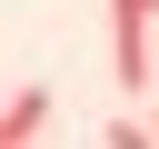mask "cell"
<instances>
[{
    "label": "cell",
    "mask_w": 159,
    "mask_h": 149,
    "mask_svg": "<svg viewBox=\"0 0 159 149\" xmlns=\"http://www.w3.org/2000/svg\"><path fill=\"white\" fill-rule=\"evenodd\" d=\"M109 79L129 99L149 89V10H129V0H109Z\"/></svg>",
    "instance_id": "obj_1"
},
{
    "label": "cell",
    "mask_w": 159,
    "mask_h": 149,
    "mask_svg": "<svg viewBox=\"0 0 159 149\" xmlns=\"http://www.w3.org/2000/svg\"><path fill=\"white\" fill-rule=\"evenodd\" d=\"M40 129H50V89H10L0 99V149H30Z\"/></svg>",
    "instance_id": "obj_2"
},
{
    "label": "cell",
    "mask_w": 159,
    "mask_h": 149,
    "mask_svg": "<svg viewBox=\"0 0 159 149\" xmlns=\"http://www.w3.org/2000/svg\"><path fill=\"white\" fill-rule=\"evenodd\" d=\"M149 139H159V89H149Z\"/></svg>",
    "instance_id": "obj_3"
},
{
    "label": "cell",
    "mask_w": 159,
    "mask_h": 149,
    "mask_svg": "<svg viewBox=\"0 0 159 149\" xmlns=\"http://www.w3.org/2000/svg\"><path fill=\"white\" fill-rule=\"evenodd\" d=\"M129 10H159V0H129Z\"/></svg>",
    "instance_id": "obj_4"
}]
</instances>
